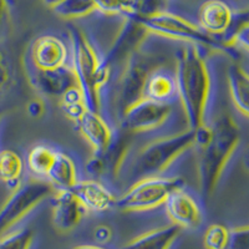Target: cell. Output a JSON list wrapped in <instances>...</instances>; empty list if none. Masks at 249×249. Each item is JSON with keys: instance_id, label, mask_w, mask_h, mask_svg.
<instances>
[{"instance_id": "obj_1", "label": "cell", "mask_w": 249, "mask_h": 249, "mask_svg": "<svg viewBox=\"0 0 249 249\" xmlns=\"http://www.w3.org/2000/svg\"><path fill=\"white\" fill-rule=\"evenodd\" d=\"M176 86L186 112L190 130L206 124V113L211 95L208 66L196 45H187L178 53L176 66Z\"/></svg>"}, {"instance_id": "obj_2", "label": "cell", "mask_w": 249, "mask_h": 249, "mask_svg": "<svg viewBox=\"0 0 249 249\" xmlns=\"http://www.w3.org/2000/svg\"><path fill=\"white\" fill-rule=\"evenodd\" d=\"M212 130V139L202 148L198 162L199 184L204 198L212 196L227 163L241 143V130L231 116L219 117Z\"/></svg>"}, {"instance_id": "obj_3", "label": "cell", "mask_w": 249, "mask_h": 249, "mask_svg": "<svg viewBox=\"0 0 249 249\" xmlns=\"http://www.w3.org/2000/svg\"><path fill=\"white\" fill-rule=\"evenodd\" d=\"M72 49V71L76 77L77 86L82 91L86 107L99 112L100 88L97 85V74L101 60L96 50L81 29L70 26L69 29Z\"/></svg>"}, {"instance_id": "obj_4", "label": "cell", "mask_w": 249, "mask_h": 249, "mask_svg": "<svg viewBox=\"0 0 249 249\" xmlns=\"http://www.w3.org/2000/svg\"><path fill=\"white\" fill-rule=\"evenodd\" d=\"M193 146V130L176 133L173 136L151 142L137 155L132 168L133 176L140 179L159 176Z\"/></svg>"}, {"instance_id": "obj_5", "label": "cell", "mask_w": 249, "mask_h": 249, "mask_svg": "<svg viewBox=\"0 0 249 249\" xmlns=\"http://www.w3.org/2000/svg\"><path fill=\"white\" fill-rule=\"evenodd\" d=\"M184 181L181 177H146L139 179L119 199L117 208L124 212H144L164 204L172 192L181 190Z\"/></svg>"}, {"instance_id": "obj_6", "label": "cell", "mask_w": 249, "mask_h": 249, "mask_svg": "<svg viewBox=\"0 0 249 249\" xmlns=\"http://www.w3.org/2000/svg\"><path fill=\"white\" fill-rule=\"evenodd\" d=\"M148 34L150 33L147 29L139 23L135 18L130 15L124 18V24L116 39L113 40L107 55L100 62L99 74H97V85L100 90L107 84L113 69L117 66H124L133 55L139 53L142 43Z\"/></svg>"}, {"instance_id": "obj_7", "label": "cell", "mask_w": 249, "mask_h": 249, "mask_svg": "<svg viewBox=\"0 0 249 249\" xmlns=\"http://www.w3.org/2000/svg\"><path fill=\"white\" fill-rule=\"evenodd\" d=\"M135 19L147 29L148 33L161 35L168 39L181 40L192 45L197 44V45L212 49H224L221 43H218L211 35L206 34L198 25L167 10L152 15V17L135 18Z\"/></svg>"}, {"instance_id": "obj_8", "label": "cell", "mask_w": 249, "mask_h": 249, "mask_svg": "<svg viewBox=\"0 0 249 249\" xmlns=\"http://www.w3.org/2000/svg\"><path fill=\"white\" fill-rule=\"evenodd\" d=\"M51 193L53 186L40 179H33L20 184L0 208V235L17 226Z\"/></svg>"}, {"instance_id": "obj_9", "label": "cell", "mask_w": 249, "mask_h": 249, "mask_svg": "<svg viewBox=\"0 0 249 249\" xmlns=\"http://www.w3.org/2000/svg\"><path fill=\"white\" fill-rule=\"evenodd\" d=\"M152 60L140 56L139 53L133 55L127 64L124 66L116 86V105L117 112L121 115L133 102L143 97V90L148 75L155 70Z\"/></svg>"}, {"instance_id": "obj_10", "label": "cell", "mask_w": 249, "mask_h": 249, "mask_svg": "<svg viewBox=\"0 0 249 249\" xmlns=\"http://www.w3.org/2000/svg\"><path fill=\"white\" fill-rule=\"evenodd\" d=\"M171 112L172 107L170 104L142 97L120 115L121 130L127 133L153 130L167 121Z\"/></svg>"}, {"instance_id": "obj_11", "label": "cell", "mask_w": 249, "mask_h": 249, "mask_svg": "<svg viewBox=\"0 0 249 249\" xmlns=\"http://www.w3.org/2000/svg\"><path fill=\"white\" fill-rule=\"evenodd\" d=\"M68 60V46L54 35L39 36L30 46L31 65L36 70L51 71L65 68Z\"/></svg>"}, {"instance_id": "obj_12", "label": "cell", "mask_w": 249, "mask_h": 249, "mask_svg": "<svg viewBox=\"0 0 249 249\" xmlns=\"http://www.w3.org/2000/svg\"><path fill=\"white\" fill-rule=\"evenodd\" d=\"M130 150L128 133L122 131L121 135L113 136L112 141L105 151L93 153L88 162L89 173L93 176H108L115 177L119 175L121 166Z\"/></svg>"}, {"instance_id": "obj_13", "label": "cell", "mask_w": 249, "mask_h": 249, "mask_svg": "<svg viewBox=\"0 0 249 249\" xmlns=\"http://www.w3.org/2000/svg\"><path fill=\"white\" fill-rule=\"evenodd\" d=\"M164 207L172 224L181 230H195L201 226L202 213L199 206L192 196L182 191V188L171 193L164 202Z\"/></svg>"}, {"instance_id": "obj_14", "label": "cell", "mask_w": 249, "mask_h": 249, "mask_svg": "<svg viewBox=\"0 0 249 249\" xmlns=\"http://www.w3.org/2000/svg\"><path fill=\"white\" fill-rule=\"evenodd\" d=\"M29 80L41 95L57 99H60L69 89L77 86L74 71L68 66L51 71H41L33 68Z\"/></svg>"}, {"instance_id": "obj_15", "label": "cell", "mask_w": 249, "mask_h": 249, "mask_svg": "<svg viewBox=\"0 0 249 249\" xmlns=\"http://www.w3.org/2000/svg\"><path fill=\"white\" fill-rule=\"evenodd\" d=\"M85 208L70 190H59L53 197V224L59 232L76 228L84 217Z\"/></svg>"}, {"instance_id": "obj_16", "label": "cell", "mask_w": 249, "mask_h": 249, "mask_svg": "<svg viewBox=\"0 0 249 249\" xmlns=\"http://www.w3.org/2000/svg\"><path fill=\"white\" fill-rule=\"evenodd\" d=\"M75 122L82 137L92 147L93 153H101L105 151L112 141V131L99 112L86 108Z\"/></svg>"}, {"instance_id": "obj_17", "label": "cell", "mask_w": 249, "mask_h": 249, "mask_svg": "<svg viewBox=\"0 0 249 249\" xmlns=\"http://www.w3.org/2000/svg\"><path fill=\"white\" fill-rule=\"evenodd\" d=\"M231 6L222 0H207L198 12L199 28L211 35H224L233 19Z\"/></svg>"}, {"instance_id": "obj_18", "label": "cell", "mask_w": 249, "mask_h": 249, "mask_svg": "<svg viewBox=\"0 0 249 249\" xmlns=\"http://www.w3.org/2000/svg\"><path fill=\"white\" fill-rule=\"evenodd\" d=\"M71 192L79 199L85 210L91 212H105L115 204V197L101 182L93 179L77 181Z\"/></svg>"}, {"instance_id": "obj_19", "label": "cell", "mask_w": 249, "mask_h": 249, "mask_svg": "<svg viewBox=\"0 0 249 249\" xmlns=\"http://www.w3.org/2000/svg\"><path fill=\"white\" fill-rule=\"evenodd\" d=\"M177 96L175 76L160 68H156L148 75L143 90V97L157 102L170 104Z\"/></svg>"}, {"instance_id": "obj_20", "label": "cell", "mask_w": 249, "mask_h": 249, "mask_svg": "<svg viewBox=\"0 0 249 249\" xmlns=\"http://www.w3.org/2000/svg\"><path fill=\"white\" fill-rule=\"evenodd\" d=\"M179 233V227L168 224L139 235L126 244L124 249H170Z\"/></svg>"}, {"instance_id": "obj_21", "label": "cell", "mask_w": 249, "mask_h": 249, "mask_svg": "<svg viewBox=\"0 0 249 249\" xmlns=\"http://www.w3.org/2000/svg\"><path fill=\"white\" fill-rule=\"evenodd\" d=\"M227 80L231 99L235 108L247 117L249 110V76L247 71L239 64H233L228 69Z\"/></svg>"}, {"instance_id": "obj_22", "label": "cell", "mask_w": 249, "mask_h": 249, "mask_svg": "<svg viewBox=\"0 0 249 249\" xmlns=\"http://www.w3.org/2000/svg\"><path fill=\"white\" fill-rule=\"evenodd\" d=\"M48 178L51 183L59 187V190H71L77 183L76 166L70 156L57 152L56 159L49 171Z\"/></svg>"}, {"instance_id": "obj_23", "label": "cell", "mask_w": 249, "mask_h": 249, "mask_svg": "<svg viewBox=\"0 0 249 249\" xmlns=\"http://www.w3.org/2000/svg\"><path fill=\"white\" fill-rule=\"evenodd\" d=\"M24 162L19 153L13 150L0 151V182L9 190H17L21 183Z\"/></svg>"}, {"instance_id": "obj_24", "label": "cell", "mask_w": 249, "mask_h": 249, "mask_svg": "<svg viewBox=\"0 0 249 249\" xmlns=\"http://www.w3.org/2000/svg\"><path fill=\"white\" fill-rule=\"evenodd\" d=\"M249 23H248V13L243 12L237 15H233L232 23L228 28L226 39L222 43L224 49H235L238 51L247 53L249 48Z\"/></svg>"}, {"instance_id": "obj_25", "label": "cell", "mask_w": 249, "mask_h": 249, "mask_svg": "<svg viewBox=\"0 0 249 249\" xmlns=\"http://www.w3.org/2000/svg\"><path fill=\"white\" fill-rule=\"evenodd\" d=\"M57 152L46 144H36L31 148L26 157L28 168L39 177H48L49 171L56 159Z\"/></svg>"}, {"instance_id": "obj_26", "label": "cell", "mask_w": 249, "mask_h": 249, "mask_svg": "<svg viewBox=\"0 0 249 249\" xmlns=\"http://www.w3.org/2000/svg\"><path fill=\"white\" fill-rule=\"evenodd\" d=\"M51 10L61 19L74 20L88 17L96 12L97 8L95 0H61L51 6Z\"/></svg>"}, {"instance_id": "obj_27", "label": "cell", "mask_w": 249, "mask_h": 249, "mask_svg": "<svg viewBox=\"0 0 249 249\" xmlns=\"http://www.w3.org/2000/svg\"><path fill=\"white\" fill-rule=\"evenodd\" d=\"M60 106L62 111L69 119L76 121L79 116L86 110V104L84 100L82 91L80 90L79 86L69 89L61 97H60Z\"/></svg>"}, {"instance_id": "obj_28", "label": "cell", "mask_w": 249, "mask_h": 249, "mask_svg": "<svg viewBox=\"0 0 249 249\" xmlns=\"http://www.w3.org/2000/svg\"><path fill=\"white\" fill-rule=\"evenodd\" d=\"M34 232L30 228L9 231L0 235V249H31Z\"/></svg>"}, {"instance_id": "obj_29", "label": "cell", "mask_w": 249, "mask_h": 249, "mask_svg": "<svg viewBox=\"0 0 249 249\" xmlns=\"http://www.w3.org/2000/svg\"><path fill=\"white\" fill-rule=\"evenodd\" d=\"M230 242V230L223 224L214 223L207 228L203 237L206 249H227Z\"/></svg>"}, {"instance_id": "obj_30", "label": "cell", "mask_w": 249, "mask_h": 249, "mask_svg": "<svg viewBox=\"0 0 249 249\" xmlns=\"http://www.w3.org/2000/svg\"><path fill=\"white\" fill-rule=\"evenodd\" d=\"M168 0H132V14L135 18H148L166 12Z\"/></svg>"}, {"instance_id": "obj_31", "label": "cell", "mask_w": 249, "mask_h": 249, "mask_svg": "<svg viewBox=\"0 0 249 249\" xmlns=\"http://www.w3.org/2000/svg\"><path fill=\"white\" fill-rule=\"evenodd\" d=\"M96 8L104 14H132V0H95Z\"/></svg>"}, {"instance_id": "obj_32", "label": "cell", "mask_w": 249, "mask_h": 249, "mask_svg": "<svg viewBox=\"0 0 249 249\" xmlns=\"http://www.w3.org/2000/svg\"><path fill=\"white\" fill-rule=\"evenodd\" d=\"M227 249H249V228L237 227L230 231V242Z\"/></svg>"}, {"instance_id": "obj_33", "label": "cell", "mask_w": 249, "mask_h": 249, "mask_svg": "<svg viewBox=\"0 0 249 249\" xmlns=\"http://www.w3.org/2000/svg\"><path fill=\"white\" fill-rule=\"evenodd\" d=\"M13 72L10 64L6 60L5 55L0 51V96L8 91V89L12 85Z\"/></svg>"}, {"instance_id": "obj_34", "label": "cell", "mask_w": 249, "mask_h": 249, "mask_svg": "<svg viewBox=\"0 0 249 249\" xmlns=\"http://www.w3.org/2000/svg\"><path fill=\"white\" fill-rule=\"evenodd\" d=\"M45 111V104H44V101L41 99H33L31 101H29L28 105H26V112H28L29 116L33 117V119H40V117H43Z\"/></svg>"}, {"instance_id": "obj_35", "label": "cell", "mask_w": 249, "mask_h": 249, "mask_svg": "<svg viewBox=\"0 0 249 249\" xmlns=\"http://www.w3.org/2000/svg\"><path fill=\"white\" fill-rule=\"evenodd\" d=\"M10 18V5L8 0H0V33L3 31Z\"/></svg>"}, {"instance_id": "obj_36", "label": "cell", "mask_w": 249, "mask_h": 249, "mask_svg": "<svg viewBox=\"0 0 249 249\" xmlns=\"http://www.w3.org/2000/svg\"><path fill=\"white\" fill-rule=\"evenodd\" d=\"M111 235H112V232L107 226H100L95 230V238H96V241L101 242V243H106L110 241Z\"/></svg>"}, {"instance_id": "obj_37", "label": "cell", "mask_w": 249, "mask_h": 249, "mask_svg": "<svg viewBox=\"0 0 249 249\" xmlns=\"http://www.w3.org/2000/svg\"><path fill=\"white\" fill-rule=\"evenodd\" d=\"M74 249H105V248H102V247H99V246H90V244H84V246L75 247Z\"/></svg>"}, {"instance_id": "obj_38", "label": "cell", "mask_w": 249, "mask_h": 249, "mask_svg": "<svg viewBox=\"0 0 249 249\" xmlns=\"http://www.w3.org/2000/svg\"><path fill=\"white\" fill-rule=\"evenodd\" d=\"M59 1H61V0H44V3L46 4V5L49 6V8H51V6H54L55 4H57Z\"/></svg>"}]
</instances>
